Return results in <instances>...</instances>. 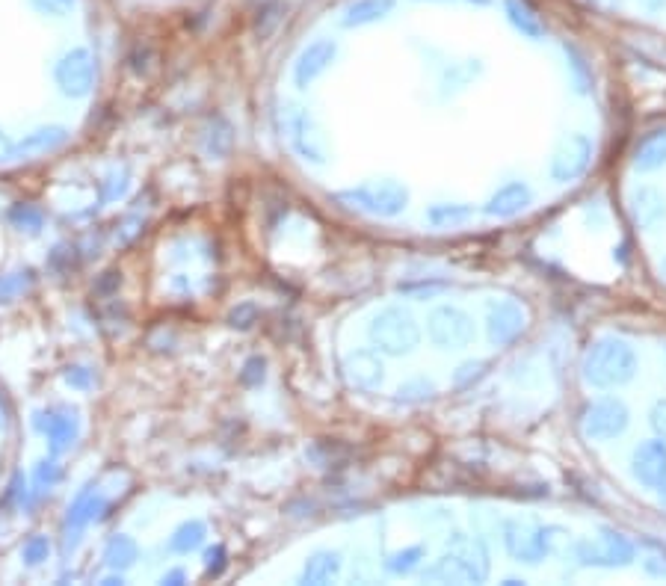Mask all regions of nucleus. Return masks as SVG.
I'll list each match as a JSON object with an SVG mask.
<instances>
[{"label": "nucleus", "mask_w": 666, "mask_h": 586, "mask_svg": "<svg viewBox=\"0 0 666 586\" xmlns=\"http://www.w3.org/2000/svg\"><path fill=\"white\" fill-rule=\"evenodd\" d=\"M581 376L592 388H622L637 376V353L628 341L604 335L584 353Z\"/></svg>", "instance_id": "f257e3e1"}, {"label": "nucleus", "mask_w": 666, "mask_h": 586, "mask_svg": "<svg viewBox=\"0 0 666 586\" xmlns=\"http://www.w3.org/2000/svg\"><path fill=\"white\" fill-rule=\"evenodd\" d=\"M424 581L442 584H483L489 578V554L471 536H453L442 557L424 569Z\"/></svg>", "instance_id": "f03ea898"}, {"label": "nucleus", "mask_w": 666, "mask_h": 586, "mask_svg": "<svg viewBox=\"0 0 666 586\" xmlns=\"http://www.w3.org/2000/svg\"><path fill=\"white\" fill-rule=\"evenodd\" d=\"M370 341L385 356H409L421 344V326L406 308H382L370 317Z\"/></svg>", "instance_id": "7ed1b4c3"}, {"label": "nucleus", "mask_w": 666, "mask_h": 586, "mask_svg": "<svg viewBox=\"0 0 666 586\" xmlns=\"http://www.w3.org/2000/svg\"><path fill=\"white\" fill-rule=\"evenodd\" d=\"M427 335L439 350H465L474 344V317L459 305H436L427 317Z\"/></svg>", "instance_id": "20e7f679"}, {"label": "nucleus", "mask_w": 666, "mask_h": 586, "mask_svg": "<svg viewBox=\"0 0 666 586\" xmlns=\"http://www.w3.org/2000/svg\"><path fill=\"white\" fill-rule=\"evenodd\" d=\"M341 199L350 202L353 208L370 214V217L391 220V217H397V214L406 211V205H409V190H406L400 181H373V184H365V187H359V190L344 193Z\"/></svg>", "instance_id": "39448f33"}, {"label": "nucleus", "mask_w": 666, "mask_h": 586, "mask_svg": "<svg viewBox=\"0 0 666 586\" xmlns=\"http://www.w3.org/2000/svg\"><path fill=\"white\" fill-rule=\"evenodd\" d=\"M631 424V412L619 397H598L581 412V433L590 441L619 439Z\"/></svg>", "instance_id": "423d86ee"}, {"label": "nucleus", "mask_w": 666, "mask_h": 586, "mask_svg": "<svg viewBox=\"0 0 666 586\" xmlns=\"http://www.w3.org/2000/svg\"><path fill=\"white\" fill-rule=\"evenodd\" d=\"M527 329V311L516 299H498L486 311V335L495 347H510Z\"/></svg>", "instance_id": "0eeeda50"}, {"label": "nucleus", "mask_w": 666, "mask_h": 586, "mask_svg": "<svg viewBox=\"0 0 666 586\" xmlns=\"http://www.w3.org/2000/svg\"><path fill=\"white\" fill-rule=\"evenodd\" d=\"M592 151L595 146L587 134H569L551 157V178L557 184H569V181L581 178L590 166Z\"/></svg>", "instance_id": "6e6552de"}, {"label": "nucleus", "mask_w": 666, "mask_h": 586, "mask_svg": "<svg viewBox=\"0 0 666 586\" xmlns=\"http://www.w3.org/2000/svg\"><path fill=\"white\" fill-rule=\"evenodd\" d=\"M634 542L616 530H601L598 542H581L578 557L584 566H628L634 560Z\"/></svg>", "instance_id": "1a4fd4ad"}, {"label": "nucleus", "mask_w": 666, "mask_h": 586, "mask_svg": "<svg viewBox=\"0 0 666 586\" xmlns=\"http://www.w3.org/2000/svg\"><path fill=\"white\" fill-rule=\"evenodd\" d=\"M504 542H507V551L524 560V563H539L545 560V554L551 551V539H548V530L545 527H536L530 521H510L504 527Z\"/></svg>", "instance_id": "9d476101"}, {"label": "nucleus", "mask_w": 666, "mask_h": 586, "mask_svg": "<svg viewBox=\"0 0 666 586\" xmlns=\"http://www.w3.org/2000/svg\"><path fill=\"white\" fill-rule=\"evenodd\" d=\"M631 474L646 489H661L666 480V439L640 441L631 450Z\"/></svg>", "instance_id": "9b49d317"}, {"label": "nucleus", "mask_w": 666, "mask_h": 586, "mask_svg": "<svg viewBox=\"0 0 666 586\" xmlns=\"http://www.w3.org/2000/svg\"><path fill=\"white\" fill-rule=\"evenodd\" d=\"M628 217L637 228L643 231H655L666 222V193L661 187L652 184H640L631 190L628 196Z\"/></svg>", "instance_id": "f8f14e48"}, {"label": "nucleus", "mask_w": 666, "mask_h": 586, "mask_svg": "<svg viewBox=\"0 0 666 586\" xmlns=\"http://www.w3.org/2000/svg\"><path fill=\"white\" fill-rule=\"evenodd\" d=\"M530 187L527 184H521V181H510V184H504V187H498L495 193H492V199L486 202V214L489 217H498V220H510V217H516L521 214L527 205H530Z\"/></svg>", "instance_id": "ddd939ff"}, {"label": "nucleus", "mask_w": 666, "mask_h": 586, "mask_svg": "<svg viewBox=\"0 0 666 586\" xmlns=\"http://www.w3.org/2000/svg\"><path fill=\"white\" fill-rule=\"evenodd\" d=\"M347 376L356 388L362 391H376L382 382H385V367L382 359L370 350H359V353H350L347 356Z\"/></svg>", "instance_id": "4468645a"}, {"label": "nucleus", "mask_w": 666, "mask_h": 586, "mask_svg": "<svg viewBox=\"0 0 666 586\" xmlns=\"http://www.w3.org/2000/svg\"><path fill=\"white\" fill-rule=\"evenodd\" d=\"M631 163L637 172H658L666 166V128H658L652 134H646L634 154H631Z\"/></svg>", "instance_id": "2eb2a0df"}, {"label": "nucleus", "mask_w": 666, "mask_h": 586, "mask_svg": "<svg viewBox=\"0 0 666 586\" xmlns=\"http://www.w3.org/2000/svg\"><path fill=\"white\" fill-rule=\"evenodd\" d=\"M335 42H314V45H308V51L299 57V66H296V77H299V83H308V80H314L317 74L323 72L332 60H335Z\"/></svg>", "instance_id": "dca6fc26"}, {"label": "nucleus", "mask_w": 666, "mask_h": 586, "mask_svg": "<svg viewBox=\"0 0 666 586\" xmlns=\"http://www.w3.org/2000/svg\"><path fill=\"white\" fill-rule=\"evenodd\" d=\"M391 9H394V0H353L347 6L344 24L347 27H365V24H373V21L391 15Z\"/></svg>", "instance_id": "f3484780"}, {"label": "nucleus", "mask_w": 666, "mask_h": 586, "mask_svg": "<svg viewBox=\"0 0 666 586\" xmlns=\"http://www.w3.org/2000/svg\"><path fill=\"white\" fill-rule=\"evenodd\" d=\"M504 9H507L510 24H513L516 30H521L527 39H542V36H545V24H542V18H539L524 0H507Z\"/></svg>", "instance_id": "a211bd4d"}, {"label": "nucleus", "mask_w": 666, "mask_h": 586, "mask_svg": "<svg viewBox=\"0 0 666 586\" xmlns=\"http://www.w3.org/2000/svg\"><path fill=\"white\" fill-rule=\"evenodd\" d=\"M338 569H341V563H338L335 554H320V557H314V560L305 566V581H311V584H323V581L335 578Z\"/></svg>", "instance_id": "6ab92c4d"}, {"label": "nucleus", "mask_w": 666, "mask_h": 586, "mask_svg": "<svg viewBox=\"0 0 666 586\" xmlns=\"http://www.w3.org/2000/svg\"><path fill=\"white\" fill-rule=\"evenodd\" d=\"M471 208H465V205H436V208H430V214H427V220L433 222V225H439V228H453V225H462L465 220H471Z\"/></svg>", "instance_id": "aec40b11"}, {"label": "nucleus", "mask_w": 666, "mask_h": 586, "mask_svg": "<svg viewBox=\"0 0 666 586\" xmlns=\"http://www.w3.org/2000/svg\"><path fill=\"white\" fill-rule=\"evenodd\" d=\"M646 545V572L655 578H666V545L658 539H643Z\"/></svg>", "instance_id": "412c9836"}, {"label": "nucleus", "mask_w": 666, "mask_h": 586, "mask_svg": "<svg viewBox=\"0 0 666 586\" xmlns=\"http://www.w3.org/2000/svg\"><path fill=\"white\" fill-rule=\"evenodd\" d=\"M421 557H424V548H421V545L406 548V551H400V554H394V557L388 560V572H394V575H409V572L421 563Z\"/></svg>", "instance_id": "4be33fe9"}, {"label": "nucleus", "mask_w": 666, "mask_h": 586, "mask_svg": "<svg viewBox=\"0 0 666 586\" xmlns=\"http://www.w3.org/2000/svg\"><path fill=\"white\" fill-rule=\"evenodd\" d=\"M483 367H486L483 362H465V365L453 373V382H456L459 388H471L477 379H483V373H486Z\"/></svg>", "instance_id": "5701e85b"}, {"label": "nucleus", "mask_w": 666, "mask_h": 586, "mask_svg": "<svg viewBox=\"0 0 666 586\" xmlns=\"http://www.w3.org/2000/svg\"><path fill=\"white\" fill-rule=\"evenodd\" d=\"M649 424H652V430L666 439V400H658L655 406H652V412H649Z\"/></svg>", "instance_id": "b1692460"}, {"label": "nucleus", "mask_w": 666, "mask_h": 586, "mask_svg": "<svg viewBox=\"0 0 666 586\" xmlns=\"http://www.w3.org/2000/svg\"><path fill=\"white\" fill-rule=\"evenodd\" d=\"M566 51H569V57H572V69H575V74L581 77V86H578V89H581V92H587V83H590V72H587V63H584V57H581V54H578L575 48H566Z\"/></svg>", "instance_id": "393cba45"}, {"label": "nucleus", "mask_w": 666, "mask_h": 586, "mask_svg": "<svg viewBox=\"0 0 666 586\" xmlns=\"http://www.w3.org/2000/svg\"><path fill=\"white\" fill-rule=\"evenodd\" d=\"M640 6H643L646 12H652V15H655V12H664L666 0H640Z\"/></svg>", "instance_id": "a878e982"}, {"label": "nucleus", "mask_w": 666, "mask_h": 586, "mask_svg": "<svg viewBox=\"0 0 666 586\" xmlns=\"http://www.w3.org/2000/svg\"><path fill=\"white\" fill-rule=\"evenodd\" d=\"M595 6H601V9H619L622 6V0H592Z\"/></svg>", "instance_id": "bb28decb"}, {"label": "nucleus", "mask_w": 666, "mask_h": 586, "mask_svg": "<svg viewBox=\"0 0 666 586\" xmlns=\"http://www.w3.org/2000/svg\"><path fill=\"white\" fill-rule=\"evenodd\" d=\"M468 3H477V6H486V3H492V0H468Z\"/></svg>", "instance_id": "cd10ccee"}, {"label": "nucleus", "mask_w": 666, "mask_h": 586, "mask_svg": "<svg viewBox=\"0 0 666 586\" xmlns=\"http://www.w3.org/2000/svg\"><path fill=\"white\" fill-rule=\"evenodd\" d=\"M661 498H664V504H666V480H664V486H661Z\"/></svg>", "instance_id": "c85d7f7f"}, {"label": "nucleus", "mask_w": 666, "mask_h": 586, "mask_svg": "<svg viewBox=\"0 0 666 586\" xmlns=\"http://www.w3.org/2000/svg\"><path fill=\"white\" fill-rule=\"evenodd\" d=\"M661 270H664V276H666V261H664V267H661Z\"/></svg>", "instance_id": "c756f323"}]
</instances>
